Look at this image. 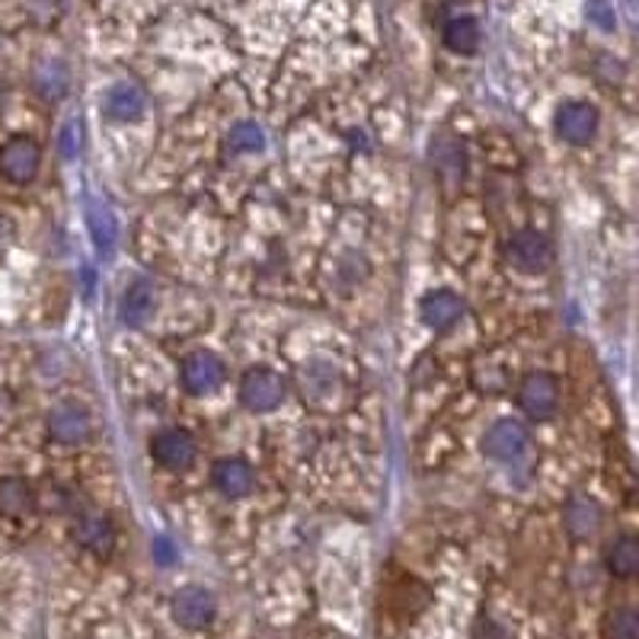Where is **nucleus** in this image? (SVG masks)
I'll use <instances>...</instances> for the list:
<instances>
[{
  "label": "nucleus",
  "mask_w": 639,
  "mask_h": 639,
  "mask_svg": "<svg viewBox=\"0 0 639 639\" xmlns=\"http://www.w3.org/2000/svg\"><path fill=\"white\" fill-rule=\"evenodd\" d=\"M554 256L550 237L540 230H518L505 247V259L512 262V269H518L525 276H544L554 266Z\"/></svg>",
  "instance_id": "obj_1"
},
{
  "label": "nucleus",
  "mask_w": 639,
  "mask_h": 639,
  "mask_svg": "<svg viewBox=\"0 0 639 639\" xmlns=\"http://www.w3.org/2000/svg\"><path fill=\"white\" fill-rule=\"evenodd\" d=\"M554 128L566 144L585 147V144L595 141L598 128H601V112L595 110L591 103H585V100H569V103H563L556 110Z\"/></svg>",
  "instance_id": "obj_2"
},
{
  "label": "nucleus",
  "mask_w": 639,
  "mask_h": 639,
  "mask_svg": "<svg viewBox=\"0 0 639 639\" xmlns=\"http://www.w3.org/2000/svg\"><path fill=\"white\" fill-rule=\"evenodd\" d=\"M42 167V147L27 135H13L0 147V176L13 186H27L39 176Z\"/></svg>",
  "instance_id": "obj_3"
},
{
  "label": "nucleus",
  "mask_w": 639,
  "mask_h": 639,
  "mask_svg": "<svg viewBox=\"0 0 639 639\" xmlns=\"http://www.w3.org/2000/svg\"><path fill=\"white\" fill-rule=\"evenodd\" d=\"M218 617V598L205 585H186L173 598V620L186 630H205Z\"/></svg>",
  "instance_id": "obj_4"
},
{
  "label": "nucleus",
  "mask_w": 639,
  "mask_h": 639,
  "mask_svg": "<svg viewBox=\"0 0 639 639\" xmlns=\"http://www.w3.org/2000/svg\"><path fill=\"white\" fill-rule=\"evenodd\" d=\"M528 442L530 432L525 422H518V419H499V422H493V425L486 429V435H483V454H486L489 461L508 464V461H518V457L528 451Z\"/></svg>",
  "instance_id": "obj_5"
},
{
  "label": "nucleus",
  "mask_w": 639,
  "mask_h": 639,
  "mask_svg": "<svg viewBox=\"0 0 639 639\" xmlns=\"http://www.w3.org/2000/svg\"><path fill=\"white\" fill-rule=\"evenodd\" d=\"M285 393L288 388H285L281 374L269 368H252L240 381V400L250 413H272L276 406H281Z\"/></svg>",
  "instance_id": "obj_6"
},
{
  "label": "nucleus",
  "mask_w": 639,
  "mask_h": 639,
  "mask_svg": "<svg viewBox=\"0 0 639 639\" xmlns=\"http://www.w3.org/2000/svg\"><path fill=\"white\" fill-rule=\"evenodd\" d=\"M518 406L530 419H550L559 406V384L547 371H530L518 384Z\"/></svg>",
  "instance_id": "obj_7"
},
{
  "label": "nucleus",
  "mask_w": 639,
  "mask_h": 639,
  "mask_svg": "<svg viewBox=\"0 0 639 639\" xmlns=\"http://www.w3.org/2000/svg\"><path fill=\"white\" fill-rule=\"evenodd\" d=\"M195 454H198V445H195V439L186 429H164L151 442V457L164 471H186V467H193Z\"/></svg>",
  "instance_id": "obj_8"
},
{
  "label": "nucleus",
  "mask_w": 639,
  "mask_h": 639,
  "mask_svg": "<svg viewBox=\"0 0 639 639\" xmlns=\"http://www.w3.org/2000/svg\"><path fill=\"white\" fill-rule=\"evenodd\" d=\"M45 429H49V439L58 445H84L93 435V419L78 403H61L49 413Z\"/></svg>",
  "instance_id": "obj_9"
},
{
  "label": "nucleus",
  "mask_w": 639,
  "mask_h": 639,
  "mask_svg": "<svg viewBox=\"0 0 639 639\" xmlns=\"http://www.w3.org/2000/svg\"><path fill=\"white\" fill-rule=\"evenodd\" d=\"M179 381L189 393L205 396L224 384V362L215 352H193L179 364Z\"/></svg>",
  "instance_id": "obj_10"
},
{
  "label": "nucleus",
  "mask_w": 639,
  "mask_h": 639,
  "mask_svg": "<svg viewBox=\"0 0 639 639\" xmlns=\"http://www.w3.org/2000/svg\"><path fill=\"white\" fill-rule=\"evenodd\" d=\"M419 313H422V323L435 333H445L451 330L461 317H464V301L461 295H454L451 288H435L422 298L419 305Z\"/></svg>",
  "instance_id": "obj_11"
},
{
  "label": "nucleus",
  "mask_w": 639,
  "mask_h": 639,
  "mask_svg": "<svg viewBox=\"0 0 639 639\" xmlns=\"http://www.w3.org/2000/svg\"><path fill=\"white\" fill-rule=\"evenodd\" d=\"M74 540L84 547L86 554L93 556H110L115 550V525H112L110 515H100V512H84L78 515L74 522Z\"/></svg>",
  "instance_id": "obj_12"
},
{
  "label": "nucleus",
  "mask_w": 639,
  "mask_h": 639,
  "mask_svg": "<svg viewBox=\"0 0 639 639\" xmlns=\"http://www.w3.org/2000/svg\"><path fill=\"white\" fill-rule=\"evenodd\" d=\"M212 486L221 493L224 499H244L250 496L252 486H256V476L252 467L240 457H221L215 467H212Z\"/></svg>",
  "instance_id": "obj_13"
},
{
  "label": "nucleus",
  "mask_w": 639,
  "mask_h": 639,
  "mask_svg": "<svg viewBox=\"0 0 639 639\" xmlns=\"http://www.w3.org/2000/svg\"><path fill=\"white\" fill-rule=\"evenodd\" d=\"M429 161H432V167H435L439 176L461 179L467 173V144L457 135H451V132H442L429 144Z\"/></svg>",
  "instance_id": "obj_14"
},
{
  "label": "nucleus",
  "mask_w": 639,
  "mask_h": 639,
  "mask_svg": "<svg viewBox=\"0 0 639 639\" xmlns=\"http://www.w3.org/2000/svg\"><path fill=\"white\" fill-rule=\"evenodd\" d=\"M103 106H106V115L115 122H135L147 110V93L135 81H118L115 86H110Z\"/></svg>",
  "instance_id": "obj_15"
},
{
  "label": "nucleus",
  "mask_w": 639,
  "mask_h": 639,
  "mask_svg": "<svg viewBox=\"0 0 639 639\" xmlns=\"http://www.w3.org/2000/svg\"><path fill=\"white\" fill-rule=\"evenodd\" d=\"M601 505L595 499H588V496H573V499L566 502V508H563V525L569 530V537H576V540H588V537H595L598 528H601Z\"/></svg>",
  "instance_id": "obj_16"
},
{
  "label": "nucleus",
  "mask_w": 639,
  "mask_h": 639,
  "mask_svg": "<svg viewBox=\"0 0 639 639\" xmlns=\"http://www.w3.org/2000/svg\"><path fill=\"white\" fill-rule=\"evenodd\" d=\"M154 307H157L154 288L147 281H132L118 298V320L125 327H144L154 317Z\"/></svg>",
  "instance_id": "obj_17"
},
{
  "label": "nucleus",
  "mask_w": 639,
  "mask_h": 639,
  "mask_svg": "<svg viewBox=\"0 0 639 639\" xmlns=\"http://www.w3.org/2000/svg\"><path fill=\"white\" fill-rule=\"evenodd\" d=\"M605 569L611 573L614 579H620V583H627V579L637 576L639 544L633 534H620V537L608 540V547H605Z\"/></svg>",
  "instance_id": "obj_18"
},
{
  "label": "nucleus",
  "mask_w": 639,
  "mask_h": 639,
  "mask_svg": "<svg viewBox=\"0 0 639 639\" xmlns=\"http://www.w3.org/2000/svg\"><path fill=\"white\" fill-rule=\"evenodd\" d=\"M35 489L32 483L23 480V476H7L0 480V512L10 515V518H23L35 508Z\"/></svg>",
  "instance_id": "obj_19"
},
{
  "label": "nucleus",
  "mask_w": 639,
  "mask_h": 639,
  "mask_svg": "<svg viewBox=\"0 0 639 639\" xmlns=\"http://www.w3.org/2000/svg\"><path fill=\"white\" fill-rule=\"evenodd\" d=\"M86 227H90V237H93V244H96L100 250L110 252L112 247H115V240H118V221H115V215L110 212V205L90 198V202H86Z\"/></svg>",
  "instance_id": "obj_20"
},
{
  "label": "nucleus",
  "mask_w": 639,
  "mask_h": 639,
  "mask_svg": "<svg viewBox=\"0 0 639 639\" xmlns=\"http://www.w3.org/2000/svg\"><path fill=\"white\" fill-rule=\"evenodd\" d=\"M442 39L454 55H473L480 49V23L473 17H454L445 23Z\"/></svg>",
  "instance_id": "obj_21"
},
{
  "label": "nucleus",
  "mask_w": 639,
  "mask_h": 639,
  "mask_svg": "<svg viewBox=\"0 0 639 639\" xmlns=\"http://www.w3.org/2000/svg\"><path fill=\"white\" fill-rule=\"evenodd\" d=\"M336 388H339V374H336L333 364H305V371H301V390H305V396H310V400H327V396H333Z\"/></svg>",
  "instance_id": "obj_22"
},
{
  "label": "nucleus",
  "mask_w": 639,
  "mask_h": 639,
  "mask_svg": "<svg viewBox=\"0 0 639 639\" xmlns=\"http://www.w3.org/2000/svg\"><path fill=\"white\" fill-rule=\"evenodd\" d=\"M224 147H227L230 154H256V151L266 147V132H262L256 122H237V125L227 132Z\"/></svg>",
  "instance_id": "obj_23"
},
{
  "label": "nucleus",
  "mask_w": 639,
  "mask_h": 639,
  "mask_svg": "<svg viewBox=\"0 0 639 639\" xmlns=\"http://www.w3.org/2000/svg\"><path fill=\"white\" fill-rule=\"evenodd\" d=\"M35 90L45 96V100H61L64 93H68V74H64V68L61 64H45L39 74H35Z\"/></svg>",
  "instance_id": "obj_24"
},
{
  "label": "nucleus",
  "mask_w": 639,
  "mask_h": 639,
  "mask_svg": "<svg viewBox=\"0 0 639 639\" xmlns=\"http://www.w3.org/2000/svg\"><path fill=\"white\" fill-rule=\"evenodd\" d=\"M608 639H639V617L633 608H614L608 614Z\"/></svg>",
  "instance_id": "obj_25"
},
{
  "label": "nucleus",
  "mask_w": 639,
  "mask_h": 639,
  "mask_svg": "<svg viewBox=\"0 0 639 639\" xmlns=\"http://www.w3.org/2000/svg\"><path fill=\"white\" fill-rule=\"evenodd\" d=\"M81 147H84V125H81V118H68L58 132V151L64 161H78Z\"/></svg>",
  "instance_id": "obj_26"
},
{
  "label": "nucleus",
  "mask_w": 639,
  "mask_h": 639,
  "mask_svg": "<svg viewBox=\"0 0 639 639\" xmlns=\"http://www.w3.org/2000/svg\"><path fill=\"white\" fill-rule=\"evenodd\" d=\"M585 17L591 27H598L601 32H614L617 29V13L608 0H585Z\"/></svg>",
  "instance_id": "obj_27"
},
{
  "label": "nucleus",
  "mask_w": 639,
  "mask_h": 639,
  "mask_svg": "<svg viewBox=\"0 0 639 639\" xmlns=\"http://www.w3.org/2000/svg\"><path fill=\"white\" fill-rule=\"evenodd\" d=\"M476 371H486V378H473V384L486 393H502L505 390V374L499 371V364H480Z\"/></svg>",
  "instance_id": "obj_28"
},
{
  "label": "nucleus",
  "mask_w": 639,
  "mask_h": 639,
  "mask_svg": "<svg viewBox=\"0 0 639 639\" xmlns=\"http://www.w3.org/2000/svg\"><path fill=\"white\" fill-rule=\"evenodd\" d=\"M151 554H154V559H157L161 566H173V563H176V547L169 544L167 537H157V540L151 544Z\"/></svg>",
  "instance_id": "obj_29"
}]
</instances>
